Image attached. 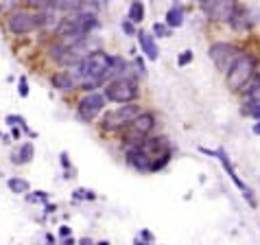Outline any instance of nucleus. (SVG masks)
<instances>
[{
	"instance_id": "5",
	"label": "nucleus",
	"mask_w": 260,
	"mask_h": 245,
	"mask_svg": "<svg viewBox=\"0 0 260 245\" xmlns=\"http://www.w3.org/2000/svg\"><path fill=\"white\" fill-rule=\"evenodd\" d=\"M144 110V107L138 103H122V105H114L112 110H105L99 118V129L103 134L110 136H118L122 129H125L129 122H132L138 114Z\"/></svg>"
},
{
	"instance_id": "45",
	"label": "nucleus",
	"mask_w": 260,
	"mask_h": 245,
	"mask_svg": "<svg viewBox=\"0 0 260 245\" xmlns=\"http://www.w3.org/2000/svg\"><path fill=\"white\" fill-rule=\"evenodd\" d=\"M96 245H112L110 241H96Z\"/></svg>"
},
{
	"instance_id": "28",
	"label": "nucleus",
	"mask_w": 260,
	"mask_h": 245,
	"mask_svg": "<svg viewBox=\"0 0 260 245\" xmlns=\"http://www.w3.org/2000/svg\"><path fill=\"white\" fill-rule=\"evenodd\" d=\"M20 3H22V0H0V13H3V16H9V13L18 11Z\"/></svg>"
},
{
	"instance_id": "13",
	"label": "nucleus",
	"mask_w": 260,
	"mask_h": 245,
	"mask_svg": "<svg viewBox=\"0 0 260 245\" xmlns=\"http://www.w3.org/2000/svg\"><path fill=\"white\" fill-rule=\"evenodd\" d=\"M238 97H241V114L243 116L251 110V107H256L260 103V70L251 77V81L241 90Z\"/></svg>"
},
{
	"instance_id": "7",
	"label": "nucleus",
	"mask_w": 260,
	"mask_h": 245,
	"mask_svg": "<svg viewBox=\"0 0 260 245\" xmlns=\"http://www.w3.org/2000/svg\"><path fill=\"white\" fill-rule=\"evenodd\" d=\"M157 125H160V116H157L153 110H142L138 116H136V118L118 134L120 147L136 145V142H140L142 138H147V136L155 134Z\"/></svg>"
},
{
	"instance_id": "23",
	"label": "nucleus",
	"mask_w": 260,
	"mask_h": 245,
	"mask_svg": "<svg viewBox=\"0 0 260 245\" xmlns=\"http://www.w3.org/2000/svg\"><path fill=\"white\" fill-rule=\"evenodd\" d=\"M151 33L155 35V40H157V38L166 40V38H171V35H173V28L162 20V22H153V26H151Z\"/></svg>"
},
{
	"instance_id": "35",
	"label": "nucleus",
	"mask_w": 260,
	"mask_h": 245,
	"mask_svg": "<svg viewBox=\"0 0 260 245\" xmlns=\"http://www.w3.org/2000/svg\"><path fill=\"white\" fill-rule=\"evenodd\" d=\"M68 236H72V230L68 226H59V239H68Z\"/></svg>"
},
{
	"instance_id": "39",
	"label": "nucleus",
	"mask_w": 260,
	"mask_h": 245,
	"mask_svg": "<svg viewBox=\"0 0 260 245\" xmlns=\"http://www.w3.org/2000/svg\"><path fill=\"white\" fill-rule=\"evenodd\" d=\"M251 134H254V136H260V118L254 120V125H251Z\"/></svg>"
},
{
	"instance_id": "32",
	"label": "nucleus",
	"mask_w": 260,
	"mask_h": 245,
	"mask_svg": "<svg viewBox=\"0 0 260 245\" xmlns=\"http://www.w3.org/2000/svg\"><path fill=\"white\" fill-rule=\"evenodd\" d=\"M28 92H31V88H28V81H26V77H20L18 79V95L26 99L28 97Z\"/></svg>"
},
{
	"instance_id": "17",
	"label": "nucleus",
	"mask_w": 260,
	"mask_h": 245,
	"mask_svg": "<svg viewBox=\"0 0 260 245\" xmlns=\"http://www.w3.org/2000/svg\"><path fill=\"white\" fill-rule=\"evenodd\" d=\"M164 22L169 24L173 31H175V28H179V26H184V22H186V11H184V7L179 5V3L171 5L169 11H166V16H164Z\"/></svg>"
},
{
	"instance_id": "22",
	"label": "nucleus",
	"mask_w": 260,
	"mask_h": 245,
	"mask_svg": "<svg viewBox=\"0 0 260 245\" xmlns=\"http://www.w3.org/2000/svg\"><path fill=\"white\" fill-rule=\"evenodd\" d=\"M5 122L9 127H20L22 129V132L26 134V136H31V138H35V134L33 129H28V125H26V120H24V116H20V114H7V118H5Z\"/></svg>"
},
{
	"instance_id": "16",
	"label": "nucleus",
	"mask_w": 260,
	"mask_h": 245,
	"mask_svg": "<svg viewBox=\"0 0 260 245\" xmlns=\"http://www.w3.org/2000/svg\"><path fill=\"white\" fill-rule=\"evenodd\" d=\"M33 158H35V147H33V142L26 140V142H22V145L18 147V151H13L11 154V162L18 164V167H22V164H31Z\"/></svg>"
},
{
	"instance_id": "9",
	"label": "nucleus",
	"mask_w": 260,
	"mask_h": 245,
	"mask_svg": "<svg viewBox=\"0 0 260 245\" xmlns=\"http://www.w3.org/2000/svg\"><path fill=\"white\" fill-rule=\"evenodd\" d=\"M243 53V48L241 46H236L232 44V42H212L210 48H208V57L212 59V64L216 66V70L219 73L225 75L228 73V68L234 64V59L238 55Z\"/></svg>"
},
{
	"instance_id": "38",
	"label": "nucleus",
	"mask_w": 260,
	"mask_h": 245,
	"mask_svg": "<svg viewBox=\"0 0 260 245\" xmlns=\"http://www.w3.org/2000/svg\"><path fill=\"white\" fill-rule=\"evenodd\" d=\"M55 210H57L55 204H50V201H48V204H44V212H46V215H53Z\"/></svg>"
},
{
	"instance_id": "25",
	"label": "nucleus",
	"mask_w": 260,
	"mask_h": 245,
	"mask_svg": "<svg viewBox=\"0 0 260 245\" xmlns=\"http://www.w3.org/2000/svg\"><path fill=\"white\" fill-rule=\"evenodd\" d=\"M72 199L75 201H96V193L92 189H75L72 191Z\"/></svg>"
},
{
	"instance_id": "11",
	"label": "nucleus",
	"mask_w": 260,
	"mask_h": 245,
	"mask_svg": "<svg viewBox=\"0 0 260 245\" xmlns=\"http://www.w3.org/2000/svg\"><path fill=\"white\" fill-rule=\"evenodd\" d=\"M241 5L238 0H212L206 9V16L212 20V22H221V24H230V20H232L236 7Z\"/></svg>"
},
{
	"instance_id": "21",
	"label": "nucleus",
	"mask_w": 260,
	"mask_h": 245,
	"mask_svg": "<svg viewBox=\"0 0 260 245\" xmlns=\"http://www.w3.org/2000/svg\"><path fill=\"white\" fill-rule=\"evenodd\" d=\"M7 189H9L13 195H26V193H31V184H28V179H24V177L13 175L7 179Z\"/></svg>"
},
{
	"instance_id": "34",
	"label": "nucleus",
	"mask_w": 260,
	"mask_h": 245,
	"mask_svg": "<svg viewBox=\"0 0 260 245\" xmlns=\"http://www.w3.org/2000/svg\"><path fill=\"white\" fill-rule=\"evenodd\" d=\"M245 116L251 118V120H258V118H260V103H258L256 107H251V110H249L247 114H245Z\"/></svg>"
},
{
	"instance_id": "1",
	"label": "nucleus",
	"mask_w": 260,
	"mask_h": 245,
	"mask_svg": "<svg viewBox=\"0 0 260 245\" xmlns=\"http://www.w3.org/2000/svg\"><path fill=\"white\" fill-rule=\"evenodd\" d=\"M110 66H112V55L103 48H94L70 70L79 83V90L94 92L110 81Z\"/></svg>"
},
{
	"instance_id": "30",
	"label": "nucleus",
	"mask_w": 260,
	"mask_h": 245,
	"mask_svg": "<svg viewBox=\"0 0 260 245\" xmlns=\"http://www.w3.org/2000/svg\"><path fill=\"white\" fill-rule=\"evenodd\" d=\"M120 28H122V33L125 35H129V38H136V33H138V24H134L129 18L120 20Z\"/></svg>"
},
{
	"instance_id": "14",
	"label": "nucleus",
	"mask_w": 260,
	"mask_h": 245,
	"mask_svg": "<svg viewBox=\"0 0 260 245\" xmlns=\"http://www.w3.org/2000/svg\"><path fill=\"white\" fill-rule=\"evenodd\" d=\"M136 38H138V46H140V53L144 55V59L147 62H157V57H160V48H157L155 35L151 31H144V28H138Z\"/></svg>"
},
{
	"instance_id": "42",
	"label": "nucleus",
	"mask_w": 260,
	"mask_h": 245,
	"mask_svg": "<svg viewBox=\"0 0 260 245\" xmlns=\"http://www.w3.org/2000/svg\"><path fill=\"white\" fill-rule=\"evenodd\" d=\"M77 241L72 239V236H68V239H61V245H75Z\"/></svg>"
},
{
	"instance_id": "31",
	"label": "nucleus",
	"mask_w": 260,
	"mask_h": 245,
	"mask_svg": "<svg viewBox=\"0 0 260 245\" xmlns=\"http://www.w3.org/2000/svg\"><path fill=\"white\" fill-rule=\"evenodd\" d=\"M26 7L33 11H42V9L53 7V0H26Z\"/></svg>"
},
{
	"instance_id": "27",
	"label": "nucleus",
	"mask_w": 260,
	"mask_h": 245,
	"mask_svg": "<svg viewBox=\"0 0 260 245\" xmlns=\"http://www.w3.org/2000/svg\"><path fill=\"white\" fill-rule=\"evenodd\" d=\"M147 59H144V55H136V59H134V75L136 77H147V64H144Z\"/></svg>"
},
{
	"instance_id": "12",
	"label": "nucleus",
	"mask_w": 260,
	"mask_h": 245,
	"mask_svg": "<svg viewBox=\"0 0 260 245\" xmlns=\"http://www.w3.org/2000/svg\"><path fill=\"white\" fill-rule=\"evenodd\" d=\"M258 22H260V18L254 13V9H249V7H245V5H238L232 20H230V26H232V31H236V33H249L258 26Z\"/></svg>"
},
{
	"instance_id": "44",
	"label": "nucleus",
	"mask_w": 260,
	"mask_h": 245,
	"mask_svg": "<svg viewBox=\"0 0 260 245\" xmlns=\"http://www.w3.org/2000/svg\"><path fill=\"white\" fill-rule=\"evenodd\" d=\"M46 243H48V245H55V236H50V234H46Z\"/></svg>"
},
{
	"instance_id": "19",
	"label": "nucleus",
	"mask_w": 260,
	"mask_h": 245,
	"mask_svg": "<svg viewBox=\"0 0 260 245\" xmlns=\"http://www.w3.org/2000/svg\"><path fill=\"white\" fill-rule=\"evenodd\" d=\"M85 0H55L53 7L59 13H63V16H68V13H75V11H81L85 9Z\"/></svg>"
},
{
	"instance_id": "6",
	"label": "nucleus",
	"mask_w": 260,
	"mask_h": 245,
	"mask_svg": "<svg viewBox=\"0 0 260 245\" xmlns=\"http://www.w3.org/2000/svg\"><path fill=\"white\" fill-rule=\"evenodd\" d=\"M199 151L204 156H210V158H214L216 162L221 164V169L225 171V175L232 179V184L238 189V193L243 195V199L247 201V204L251 206V208H258V199H256V193H254V189L245 182V179L238 175V171L234 169V164H232V158H230V154L223 147H219V149H208V147H199Z\"/></svg>"
},
{
	"instance_id": "33",
	"label": "nucleus",
	"mask_w": 260,
	"mask_h": 245,
	"mask_svg": "<svg viewBox=\"0 0 260 245\" xmlns=\"http://www.w3.org/2000/svg\"><path fill=\"white\" fill-rule=\"evenodd\" d=\"M138 236H140L142 241H147V243H153V245H155V234L151 232V230H147V228H144V230H140V232H138Z\"/></svg>"
},
{
	"instance_id": "3",
	"label": "nucleus",
	"mask_w": 260,
	"mask_h": 245,
	"mask_svg": "<svg viewBox=\"0 0 260 245\" xmlns=\"http://www.w3.org/2000/svg\"><path fill=\"white\" fill-rule=\"evenodd\" d=\"M258 57L254 53H249V50H243L241 55L234 59V64L228 68V73L223 75L225 77V88L230 92H234V95H241V90L251 81V77L258 73Z\"/></svg>"
},
{
	"instance_id": "36",
	"label": "nucleus",
	"mask_w": 260,
	"mask_h": 245,
	"mask_svg": "<svg viewBox=\"0 0 260 245\" xmlns=\"http://www.w3.org/2000/svg\"><path fill=\"white\" fill-rule=\"evenodd\" d=\"M92 3H94L99 9H107V7L112 5V0H92Z\"/></svg>"
},
{
	"instance_id": "18",
	"label": "nucleus",
	"mask_w": 260,
	"mask_h": 245,
	"mask_svg": "<svg viewBox=\"0 0 260 245\" xmlns=\"http://www.w3.org/2000/svg\"><path fill=\"white\" fill-rule=\"evenodd\" d=\"M125 75H132V66L125 57L120 55H112V66H110V79H116V77H125Z\"/></svg>"
},
{
	"instance_id": "47",
	"label": "nucleus",
	"mask_w": 260,
	"mask_h": 245,
	"mask_svg": "<svg viewBox=\"0 0 260 245\" xmlns=\"http://www.w3.org/2000/svg\"><path fill=\"white\" fill-rule=\"evenodd\" d=\"M129 3H132V0H129Z\"/></svg>"
},
{
	"instance_id": "10",
	"label": "nucleus",
	"mask_w": 260,
	"mask_h": 245,
	"mask_svg": "<svg viewBox=\"0 0 260 245\" xmlns=\"http://www.w3.org/2000/svg\"><path fill=\"white\" fill-rule=\"evenodd\" d=\"M7 28L13 35H28L33 31H38V18L35 11L31 9H18L7 16Z\"/></svg>"
},
{
	"instance_id": "48",
	"label": "nucleus",
	"mask_w": 260,
	"mask_h": 245,
	"mask_svg": "<svg viewBox=\"0 0 260 245\" xmlns=\"http://www.w3.org/2000/svg\"><path fill=\"white\" fill-rule=\"evenodd\" d=\"M53 3H55V0H53Z\"/></svg>"
},
{
	"instance_id": "41",
	"label": "nucleus",
	"mask_w": 260,
	"mask_h": 245,
	"mask_svg": "<svg viewBox=\"0 0 260 245\" xmlns=\"http://www.w3.org/2000/svg\"><path fill=\"white\" fill-rule=\"evenodd\" d=\"M134 245H153V243H147V241H142L138 234H136V239H134Z\"/></svg>"
},
{
	"instance_id": "20",
	"label": "nucleus",
	"mask_w": 260,
	"mask_h": 245,
	"mask_svg": "<svg viewBox=\"0 0 260 245\" xmlns=\"http://www.w3.org/2000/svg\"><path fill=\"white\" fill-rule=\"evenodd\" d=\"M127 18L132 20L134 24H142L144 22V18H147V7H144L142 0H132V3H129Z\"/></svg>"
},
{
	"instance_id": "24",
	"label": "nucleus",
	"mask_w": 260,
	"mask_h": 245,
	"mask_svg": "<svg viewBox=\"0 0 260 245\" xmlns=\"http://www.w3.org/2000/svg\"><path fill=\"white\" fill-rule=\"evenodd\" d=\"M59 164H61V169H63V177L70 179V177H75V167H72V162H70V156L66 154V151H61L59 154Z\"/></svg>"
},
{
	"instance_id": "43",
	"label": "nucleus",
	"mask_w": 260,
	"mask_h": 245,
	"mask_svg": "<svg viewBox=\"0 0 260 245\" xmlns=\"http://www.w3.org/2000/svg\"><path fill=\"white\" fill-rule=\"evenodd\" d=\"M194 3H197L199 7H208V5H210V3H212V0H194Z\"/></svg>"
},
{
	"instance_id": "29",
	"label": "nucleus",
	"mask_w": 260,
	"mask_h": 245,
	"mask_svg": "<svg viewBox=\"0 0 260 245\" xmlns=\"http://www.w3.org/2000/svg\"><path fill=\"white\" fill-rule=\"evenodd\" d=\"M192 59H194V53L190 48H186V50H182V53L177 55V66L179 68H186L188 64H192Z\"/></svg>"
},
{
	"instance_id": "2",
	"label": "nucleus",
	"mask_w": 260,
	"mask_h": 245,
	"mask_svg": "<svg viewBox=\"0 0 260 245\" xmlns=\"http://www.w3.org/2000/svg\"><path fill=\"white\" fill-rule=\"evenodd\" d=\"M136 147L149 158V175L164 171L173 162V156H175V147H173L171 138L166 134H157V132L142 138L140 142H136Z\"/></svg>"
},
{
	"instance_id": "40",
	"label": "nucleus",
	"mask_w": 260,
	"mask_h": 245,
	"mask_svg": "<svg viewBox=\"0 0 260 245\" xmlns=\"http://www.w3.org/2000/svg\"><path fill=\"white\" fill-rule=\"evenodd\" d=\"M77 243H79V245H96V243L92 241V239H88V236H83V239H79Z\"/></svg>"
},
{
	"instance_id": "15",
	"label": "nucleus",
	"mask_w": 260,
	"mask_h": 245,
	"mask_svg": "<svg viewBox=\"0 0 260 245\" xmlns=\"http://www.w3.org/2000/svg\"><path fill=\"white\" fill-rule=\"evenodd\" d=\"M50 85L57 90V92H63V95H70V92L79 90V83L75 75H72V70H55L53 75H50Z\"/></svg>"
},
{
	"instance_id": "37",
	"label": "nucleus",
	"mask_w": 260,
	"mask_h": 245,
	"mask_svg": "<svg viewBox=\"0 0 260 245\" xmlns=\"http://www.w3.org/2000/svg\"><path fill=\"white\" fill-rule=\"evenodd\" d=\"M11 136L16 140H20V138H22V129H20V127H11Z\"/></svg>"
},
{
	"instance_id": "26",
	"label": "nucleus",
	"mask_w": 260,
	"mask_h": 245,
	"mask_svg": "<svg viewBox=\"0 0 260 245\" xmlns=\"http://www.w3.org/2000/svg\"><path fill=\"white\" fill-rule=\"evenodd\" d=\"M24 197H26V201H31V204H42V206L50 201V195L46 191H31V193H26Z\"/></svg>"
},
{
	"instance_id": "46",
	"label": "nucleus",
	"mask_w": 260,
	"mask_h": 245,
	"mask_svg": "<svg viewBox=\"0 0 260 245\" xmlns=\"http://www.w3.org/2000/svg\"><path fill=\"white\" fill-rule=\"evenodd\" d=\"M258 228H260V223H258Z\"/></svg>"
},
{
	"instance_id": "4",
	"label": "nucleus",
	"mask_w": 260,
	"mask_h": 245,
	"mask_svg": "<svg viewBox=\"0 0 260 245\" xmlns=\"http://www.w3.org/2000/svg\"><path fill=\"white\" fill-rule=\"evenodd\" d=\"M103 95L107 99V103L112 105H122V103H138L142 99V85L140 79L136 75H125L110 79L103 85Z\"/></svg>"
},
{
	"instance_id": "8",
	"label": "nucleus",
	"mask_w": 260,
	"mask_h": 245,
	"mask_svg": "<svg viewBox=\"0 0 260 245\" xmlns=\"http://www.w3.org/2000/svg\"><path fill=\"white\" fill-rule=\"evenodd\" d=\"M105 110H107V99L103 95V90L83 92V95L77 99V105H75L77 118L85 122V125H92L94 120H99Z\"/></svg>"
}]
</instances>
